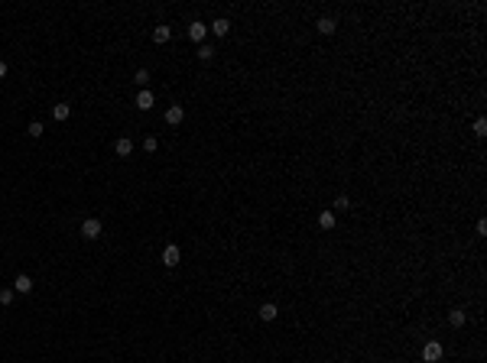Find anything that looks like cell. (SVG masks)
<instances>
[{"label":"cell","mask_w":487,"mask_h":363,"mask_svg":"<svg viewBox=\"0 0 487 363\" xmlns=\"http://www.w3.org/2000/svg\"><path fill=\"white\" fill-rule=\"evenodd\" d=\"M101 233H104V224H101L98 217H88L85 224H81V237L85 240H98Z\"/></svg>","instance_id":"1"},{"label":"cell","mask_w":487,"mask_h":363,"mask_svg":"<svg viewBox=\"0 0 487 363\" xmlns=\"http://www.w3.org/2000/svg\"><path fill=\"white\" fill-rule=\"evenodd\" d=\"M179 263H182V250H179L176 243H169V247L162 250V266H169L172 269V266H179Z\"/></svg>","instance_id":"2"},{"label":"cell","mask_w":487,"mask_h":363,"mask_svg":"<svg viewBox=\"0 0 487 363\" xmlns=\"http://www.w3.org/2000/svg\"><path fill=\"white\" fill-rule=\"evenodd\" d=\"M422 360L425 363H439L442 360V344L439 340H429V344L422 347Z\"/></svg>","instance_id":"3"},{"label":"cell","mask_w":487,"mask_h":363,"mask_svg":"<svg viewBox=\"0 0 487 363\" xmlns=\"http://www.w3.org/2000/svg\"><path fill=\"white\" fill-rule=\"evenodd\" d=\"M188 36L195 39V42H205V36H208V23H201V20H195V23H188Z\"/></svg>","instance_id":"4"},{"label":"cell","mask_w":487,"mask_h":363,"mask_svg":"<svg viewBox=\"0 0 487 363\" xmlns=\"http://www.w3.org/2000/svg\"><path fill=\"white\" fill-rule=\"evenodd\" d=\"M186 120V110H182V104H172L169 110H166V124H172V127H179Z\"/></svg>","instance_id":"5"},{"label":"cell","mask_w":487,"mask_h":363,"mask_svg":"<svg viewBox=\"0 0 487 363\" xmlns=\"http://www.w3.org/2000/svg\"><path fill=\"white\" fill-rule=\"evenodd\" d=\"M153 104H156V94L143 88V91L137 94V107H140V110H153Z\"/></svg>","instance_id":"6"},{"label":"cell","mask_w":487,"mask_h":363,"mask_svg":"<svg viewBox=\"0 0 487 363\" xmlns=\"http://www.w3.org/2000/svg\"><path fill=\"white\" fill-rule=\"evenodd\" d=\"M13 292H23V295H30V292H33V279L26 276V272L13 279Z\"/></svg>","instance_id":"7"},{"label":"cell","mask_w":487,"mask_h":363,"mask_svg":"<svg viewBox=\"0 0 487 363\" xmlns=\"http://www.w3.org/2000/svg\"><path fill=\"white\" fill-rule=\"evenodd\" d=\"M464 321H468V311L464 308H451L449 311V325L451 328H464Z\"/></svg>","instance_id":"8"},{"label":"cell","mask_w":487,"mask_h":363,"mask_svg":"<svg viewBox=\"0 0 487 363\" xmlns=\"http://www.w3.org/2000/svg\"><path fill=\"white\" fill-rule=\"evenodd\" d=\"M315 30L322 33V36H332V33L338 30V23H335L332 16H322V20H318V23H315Z\"/></svg>","instance_id":"9"},{"label":"cell","mask_w":487,"mask_h":363,"mask_svg":"<svg viewBox=\"0 0 487 363\" xmlns=\"http://www.w3.org/2000/svg\"><path fill=\"white\" fill-rule=\"evenodd\" d=\"M169 39H172V30H169V26H156V30H153V42H156V46H166Z\"/></svg>","instance_id":"10"},{"label":"cell","mask_w":487,"mask_h":363,"mask_svg":"<svg viewBox=\"0 0 487 363\" xmlns=\"http://www.w3.org/2000/svg\"><path fill=\"white\" fill-rule=\"evenodd\" d=\"M211 33H215V36H227V33H231V20H225V16H218L215 23H211Z\"/></svg>","instance_id":"11"},{"label":"cell","mask_w":487,"mask_h":363,"mask_svg":"<svg viewBox=\"0 0 487 363\" xmlns=\"http://www.w3.org/2000/svg\"><path fill=\"white\" fill-rule=\"evenodd\" d=\"M276 315H279V308L273 305V301H263L260 305V318L263 321H276Z\"/></svg>","instance_id":"12"},{"label":"cell","mask_w":487,"mask_h":363,"mask_svg":"<svg viewBox=\"0 0 487 363\" xmlns=\"http://www.w3.org/2000/svg\"><path fill=\"white\" fill-rule=\"evenodd\" d=\"M114 153H117V156H124V159H127V156L133 153V143H130V139H127V136H120V139H117V143H114Z\"/></svg>","instance_id":"13"},{"label":"cell","mask_w":487,"mask_h":363,"mask_svg":"<svg viewBox=\"0 0 487 363\" xmlns=\"http://www.w3.org/2000/svg\"><path fill=\"white\" fill-rule=\"evenodd\" d=\"M195 55H198L201 62H211V59H215V49H211V46H208V42H201V46H198V49H195Z\"/></svg>","instance_id":"14"},{"label":"cell","mask_w":487,"mask_h":363,"mask_svg":"<svg viewBox=\"0 0 487 363\" xmlns=\"http://www.w3.org/2000/svg\"><path fill=\"white\" fill-rule=\"evenodd\" d=\"M318 227H322V231H332L335 227V214L332 211H322V214H318Z\"/></svg>","instance_id":"15"},{"label":"cell","mask_w":487,"mask_h":363,"mask_svg":"<svg viewBox=\"0 0 487 363\" xmlns=\"http://www.w3.org/2000/svg\"><path fill=\"white\" fill-rule=\"evenodd\" d=\"M69 114H72L69 104H55V107H52V117H55V120H69Z\"/></svg>","instance_id":"16"},{"label":"cell","mask_w":487,"mask_h":363,"mask_svg":"<svg viewBox=\"0 0 487 363\" xmlns=\"http://www.w3.org/2000/svg\"><path fill=\"white\" fill-rule=\"evenodd\" d=\"M26 133H30V136H33V139H39V136H42V133H46V127L39 124V120H33V124H30V127H26Z\"/></svg>","instance_id":"17"},{"label":"cell","mask_w":487,"mask_h":363,"mask_svg":"<svg viewBox=\"0 0 487 363\" xmlns=\"http://www.w3.org/2000/svg\"><path fill=\"white\" fill-rule=\"evenodd\" d=\"M474 136H487V120H484V117L474 120Z\"/></svg>","instance_id":"18"},{"label":"cell","mask_w":487,"mask_h":363,"mask_svg":"<svg viewBox=\"0 0 487 363\" xmlns=\"http://www.w3.org/2000/svg\"><path fill=\"white\" fill-rule=\"evenodd\" d=\"M133 81H137L140 88H147V81H150V71H147V68H140L137 75H133Z\"/></svg>","instance_id":"19"},{"label":"cell","mask_w":487,"mask_h":363,"mask_svg":"<svg viewBox=\"0 0 487 363\" xmlns=\"http://www.w3.org/2000/svg\"><path fill=\"white\" fill-rule=\"evenodd\" d=\"M335 208H338V211H348V208H351L348 195H338V198H335Z\"/></svg>","instance_id":"20"},{"label":"cell","mask_w":487,"mask_h":363,"mask_svg":"<svg viewBox=\"0 0 487 363\" xmlns=\"http://www.w3.org/2000/svg\"><path fill=\"white\" fill-rule=\"evenodd\" d=\"M0 305H13V289H3V292H0Z\"/></svg>","instance_id":"21"},{"label":"cell","mask_w":487,"mask_h":363,"mask_svg":"<svg viewBox=\"0 0 487 363\" xmlns=\"http://www.w3.org/2000/svg\"><path fill=\"white\" fill-rule=\"evenodd\" d=\"M156 146H159V143H156V136H147V139H143V149H147V153H156Z\"/></svg>","instance_id":"22"},{"label":"cell","mask_w":487,"mask_h":363,"mask_svg":"<svg viewBox=\"0 0 487 363\" xmlns=\"http://www.w3.org/2000/svg\"><path fill=\"white\" fill-rule=\"evenodd\" d=\"M0 78H7V62H0Z\"/></svg>","instance_id":"23"}]
</instances>
